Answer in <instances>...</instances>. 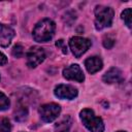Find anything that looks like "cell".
<instances>
[{
	"label": "cell",
	"mask_w": 132,
	"mask_h": 132,
	"mask_svg": "<svg viewBox=\"0 0 132 132\" xmlns=\"http://www.w3.org/2000/svg\"><path fill=\"white\" fill-rule=\"evenodd\" d=\"M85 66H86L88 72L93 74V73H96L97 71L101 70V68L103 66V63H102V60L99 57L94 56V57L88 58L85 61Z\"/></svg>",
	"instance_id": "10"
},
{
	"label": "cell",
	"mask_w": 132,
	"mask_h": 132,
	"mask_svg": "<svg viewBox=\"0 0 132 132\" xmlns=\"http://www.w3.org/2000/svg\"><path fill=\"white\" fill-rule=\"evenodd\" d=\"M69 46H70V50L72 51V54L76 58H79L91 46V40H89L88 38H84V37H79V36H74V37L70 38Z\"/></svg>",
	"instance_id": "4"
},
{
	"label": "cell",
	"mask_w": 132,
	"mask_h": 132,
	"mask_svg": "<svg viewBox=\"0 0 132 132\" xmlns=\"http://www.w3.org/2000/svg\"><path fill=\"white\" fill-rule=\"evenodd\" d=\"M70 127H71V118L69 116H66L56 125V131L57 132H69Z\"/></svg>",
	"instance_id": "12"
},
{
	"label": "cell",
	"mask_w": 132,
	"mask_h": 132,
	"mask_svg": "<svg viewBox=\"0 0 132 132\" xmlns=\"http://www.w3.org/2000/svg\"><path fill=\"white\" fill-rule=\"evenodd\" d=\"M27 114H28V111H27V108L25 106H20V108L18 109L16 113H15V119L19 120V121H22V120H25L27 118Z\"/></svg>",
	"instance_id": "16"
},
{
	"label": "cell",
	"mask_w": 132,
	"mask_h": 132,
	"mask_svg": "<svg viewBox=\"0 0 132 132\" xmlns=\"http://www.w3.org/2000/svg\"><path fill=\"white\" fill-rule=\"evenodd\" d=\"M118 132H126V131H118Z\"/></svg>",
	"instance_id": "21"
},
{
	"label": "cell",
	"mask_w": 132,
	"mask_h": 132,
	"mask_svg": "<svg viewBox=\"0 0 132 132\" xmlns=\"http://www.w3.org/2000/svg\"><path fill=\"white\" fill-rule=\"evenodd\" d=\"M63 76L69 80H75L78 82H82L85 80V75L81 68L77 64H72L66 67L63 70Z\"/></svg>",
	"instance_id": "7"
},
{
	"label": "cell",
	"mask_w": 132,
	"mask_h": 132,
	"mask_svg": "<svg viewBox=\"0 0 132 132\" xmlns=\"http://www.w3.org/2000/svg\"><path fill=\"white\" fill-rule=\"evenodd\" d=\"M11 124L7 118H0V132H10Z\"/></svg>",
	"instance_id": "13"
},
{
	"label": "cell",
	"mask_w": 132,
	"mask_h": 132,
	"mask_svg": "<svg viewBox=\"0 0 132 132\" xmlns=\"http://www.w3.org/2000/svg\"><path fill=\"white\" fill-rule=\"evenodd\" d=\"M56 46L60 47V48L62 50L63 54H67V47H66V45H65V43H64V41H63L62 39H60V40H58V41L56 42Z\"/></svg>",
	"instance_id": "19"
},
{
	"label": "cell",
	"mask_w": 132,
	"mask_h": 132,
	"mask_svg": "<svg viewBox=\"0 0 132 132\" xmlns=\"http://www.w3.org/2000/svg\"><path fill=\"white\" fill-rule=\"evenodd\" d=\"M11 53H12V56H13V57H15V58H21V57L24 55V48H23L22 45L16 44V45L13 46Z\"/></svg>",
	"instance_id": "17"
},
{
	"label": "cell",
	"mask_w": 132,
	"mask_h": 132,
	"mask_svg": "<svg viewBox=\"0 0 132 132\" xmlns=\"http://www.w3.org/2000/svg\"><path fill=\"white\" fill-rule=\"evenodd\" d=\"M9 99L3 94L0 92V110H5L9 107Z\"/></svg>",
	"instance_id": "15"
},
{
	"label": "cell",
	"mask_w": 132,
	"mask_h": 132,
	"mask_svg": "<svg viewBox=\"0 0 132 132\" xmlns=\"http://www.w3.org/2000/svg\"><path fill=\"white\" fill-rule=\"evenodd\" d=\"M6 62H7L6 56L0 52V65H4V64H6Z\"/></svg>",
	"instance_id": "20"
},
{
	"label": "cell",
	"mask_w": 132,
	"mask_h": 132,
	"mask_svg": "<svg viewBox=\"0 0 132 132\" xmlns=\"http://www.w3.org/2000/svg\"><path fill=\"white\" fill-rule=\"evenodd\" d=\"M114 41H116L114 38H112L111 36H105L103 38V45L106 48H111L114 44Z\"/></svg>",
	"instance_id": "18"
},
{
	"label": "cell",
	"mask_w": 132,
	"mask_h": 132,
	"mask_svg": "<svg viewBox=\"0 0 132 132\" xmlns=\"http://www.w3.org/2000/svg\"><path fill=\"white\" fill-rule=\"evenodd\" d=\"M123 79L122 76V72L119 68L112 67L110 68L108 71L105 72V74L103 75V80L106 84H114V82H120Z\"/></svg>",
	"instance_id": "11"
},
{
	"label": "cell",
	"mask_w": 132,
	"mask_h": 132,
	"mask_svg": "<svg viewBox=\"0 0 132 132\" xmlns=\"http://www.w3.org/2000/svg\"><path fill=\"white\" fill-rule=\"evenodd\" d=\"M56 25L50 19H43L36 24L33 29V37L37 42H46L51 40L55 34Z\"/></svg>",
	"instance_id": "1"
},
{
	"label": "cell",
	"mask_w": 132,
	"mask_h": 132,
	"mask_svg": "<svg viewBox=\"0 0 132 132\" xmlns=\"http://www.w3.org/2000/svg\"><path fill=\"white\" fill-rule=\"evenodd\" d=\"M79 117H80L82 124L91 132H103L104 131V124H103L102 119L99 117H96L92 109L90 108L82 109L79 113Z\"/></svg>",
	"instance_id": "2"
},
{
	"label": "cell",
	"mask_w": 132,
	"mask_h": 132,
	"mask_svg": "<svg viewBox=\"0 0 132 132\" xmlns=\"http://www.w3.org/2000/svg\"><path fill=\"white\" fill-rule=\"evenodd\" d=\"M13 36H14V31L10 27L0 24V46L2 47L8 46Z\"/></svg>",
	"instance_id": "9"
},
{
	"label": "cell",
	"mask_w": 132,
	"mask_h": 132,
	"mask_svg": "<svg viewBox=\"0 0 132 132\" xmlns=\"http://www.w3.org/2000/svg\"><path fill=\"white\" fill-rule=\"evenodd\" d=\"M122 19L124 20V22L127 25V27L131 28V24H132L131 23V19H132V16H131V8H126L122 12Z\"/></svg>",
	"instance_id": "14"
},
{
	"label": "cell",
	"mask_w": 132,
	"mask_h": 132,
	"mask_svg": "<svg viewBox=\"0 0 132 132\" xmlns=\"http://www.w3.org/2000/svg\"><path fill=\"white\" fill-rule=\"evenodd\" d=\"M113 10L110 7L98 5L95 8V28L97 30H102L109 27L112 24Z\"/></svg>",
	"instance_id": "3"
},
{
	"label": "cell",
	"mask_w": 132,
	"mask_h": 132,
	"mask_svg": "<svg viewBox=\"0 0 132 132\" xmlns=\"http://www.w3.org/2000/svg\"><path fill=\"white\" fill-rule=\"evenodd\" d=\"M45 59V52L42 47L32 46L27 53V65L30 68H35Z\"/></svg>",
	"instance_id": "5"
},
{
	"label": "cell",
	"mask_w": 132,
	"mask_h": 132,
	"mask_svg": "<svg viewBox=\"0 0 132 132\" xmlns=\"http://www.w3.org/2000/svg\"><path fill=\"white\" fill-rule=\"evenodd\" d=\"M60 112H61V107L56 103L43 104L39 108L40 117L44 122H53L59 117Z\"/></svg>",
	"instance_id": "6"
},
{
	"label": "cell",
	"mask_w": 132,
	"mask_h": 132,
	"mask_svg": "<svg viewBox=\"0 0 132 132\" xmlns=\"http://www.w3.org/2000/svg\"><path fill=\"white\" fill-rule=\"evenodd\" d=\"M56 97L60 99H74L77 96V90L69 85H59L54 91Z\"/></svg>",
	"instance_id": "8"
}]
</instances>
